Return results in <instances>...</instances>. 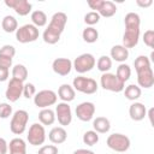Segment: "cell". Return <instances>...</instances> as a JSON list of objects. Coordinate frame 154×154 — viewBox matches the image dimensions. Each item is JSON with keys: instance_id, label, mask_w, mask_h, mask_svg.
<instances>
[{"instance_id": "cell-1", "label": "cell", "mask_w": 154, "mask_h": 154, "mask_svg": "<svg viewBox=\"0 0 154 154\" xmlns=\"http://www.w3.org/2000/svg\"><path fill=\"white\" fill-rule=\"evenodd\" d=\"M125 31L123 35V46L125 48H134L138 43L140 38V24L141 19L140 16L135 12H129L125 14L124 18Z\"/></svg>"}, {"instance_id": "cell-2", "label": "cell", "mask_w": 154, "mask_h": 154, "mask_svg": "<svg viewBox=\"0 0 154 154\" xmlns=\"http://www.w3.org/2000/svg\"><path fill=\"white\" fill-rule=\"evenodd\" d=\"M67 23V16L64 12H55L52 18L51 22L48 24V26L46 28V30L43 31V41L48 45H55L59 40L60 36L65 29V25Z\"/></svg>"}, {"instance_id": "cell-3", "label": "cell", "mask_w": 154, "mask_h": 154, "mask_svg": "<svg viewBox=\"0 0 154 154\" xmlns=\"http://www.w3.org/2000/svg\"><path fill=\"white\" fill-rule=\"evenodd\" d=\"M135 70L137 72V83L140 88L149 89L154 84V73L152 70L150 60L146 55H138L134 61Z\"/></svg>"}, {"instance_id": "cell-4", "label": "cell", "mask_w": 154, "mask_h": 154, "mask_svg": "<svg viewBox=\"0 0 154 154\" xmlns=\"http://www.w3.org/2000/svg\"><path fill=\"white\" fill-rule=\"evenodd\" d=\"M88 6L94 10V12H97L100 17L109 18L116 14L117 12V6L114 2L109 0H89Z\"/></svg>"}, {"instance_id": "cell-5", "label": "cell", "mask_w": 154, "mask_h": 154, "mask_svg": "<svg viewBox=\"0 0 154 154\" xmlns=\"http://www.w3.org/2000/svg\"><path fill=\"white\" fill-rule=\"evenodd\" d=\"M72 88L79 93L91 95L97 91V83L95 79L84 76H77L72 81Z\"/></svg>"}, {"instance_id": "cell-6", "label": "cell", "mask_w": 154, "mask_h": 154, "mask_svg": "<svg viewBox=\"0 0 154 154\" xmlns=\"http://www.w3.org/2000/svg\"><path fill=\"white\" fill-rule=\"evenodd\" d=\"M29 122V113L24 109H18L13 113L10 123V130L14 135H22L25 129L26 124Z\"/></svg>"}, {"instance_id": "cell-7", "label": "cell", "mask_w": 154, "mask_h": 154, "mask_svg": "<svg viewBox=\"0 0 154 154\" xmlns=\"http://www.w3.org/2000/svg\"><path fill=\"white\" fill-rule=\"evenodd\" d=\"M106 144H107V147L109 149H112L114 152L124 153L130 148L131 143H130V138L126 135L114 132V134H112V135H109L107 137Z\"/></svg>"}, {"instance_id": "cell-8", "label": "cell", "mask_w": 154, "mask_h": 154, "mask_svg": "<svg viewBox=\"0 0 154 154\" xmlns=\"http://www.w3.org/2000/svg\"><path fill=\"white\" fill-rule=\"evenodd\" d=\"M38 28L32 24H24L16 31V40L19 43H30L38 38Z\"/></svg>"}, {"instance_id": "cell-9", "label": "cell", "mask_w": 154, "mask_h": 154, "mask_svg": "<svg viewBox=\"0 0 154 154\" xmlns=\"http://www.w3.org/2000/svg\"><path fill=\"white\" fill-rule=\"evenodd\" d=\"M95 65H96V60L94 55L90 53H83L78 55L72 63V67L76 70V72L81 75L91 71L95 67Z\"/></svg>"}, {"instance_id": "cell-10", "label": "cell", "mask_w": 154, "mask_h": 154, "mask_svg": "<svg viewBox=\"0 0 154 154\" xmlns=\"http://www.w3.org/2000/svg\"><path fill=\"white\" fill-rule=\"evenodd\" d=\"M100 84L105 90L113 91V93H120L125 88V83L120 82L116 76V73H111V72H106L101 75Z\"/></svg>"}, {"instance_id": "cell-11", "label": "cell", "mask_w": 154, "mask_h": 154, "mask_svg": "<svg viewBox=\"0 0 154 154\" xmlns=\"http://www.w3.org/2000/svg\"><path fill=\"white\" fill-rule=\"evenodd\" d=\"M57 93H54L51 89H45L35 94L34 103L38 108H49V106H53L57 102Z\"/></svg>"}, {"instance_id": "cell-12", "label": "cell", "mask_w": 154, "mask_h": 154, "mask_svg": "<svg viewBox=\"0 0 154 154\" xmlns=\"http://www.w3.org/2000/svg\"><path fill=\"white\" fill-rule=\"evenodd\" d=\"M26 140H28L29 144H31V146H41V144H43L45 141H46L45 126L42 124H38V123H34L32 125H30Z\"/></svg>"}, {"instance_id": "cell-13", "label": "cell", "mask_w": 154, "mask_h": 154, "mask_svg": "<svg viewBox=\"0 0 154 154\" xmlns=\"http://www.w3.org/2000/svg\"><path fill=\"white\" fill-rule=\"evenodd\" d=\"M23 87H24V83L22 81H18L16 78H11L10 82H8V84H7L6 91H5L6 99L10 102L18 101L19 97L23 95Z\"/></svg>"}, {"instance_id": "cell-14", "label": "cell", "mask_w": 154, "mask_h": 154, "mask_svg": "<svg viewBox=\"0 0 154 154\" xmlns=\"http://www.w3.org/2000/svg\"><path fill=\"white\" fill-rule=\"evenodd\" d=\"M55 119H58L59 124L64 128L70 125V123L72 122V112H71V107L67 102H60L55 106Z\"/></svg>"}, {"instance_id": "cell-15", "label": "cell", "mask_w": 154, "mask_h": 154, "mask_svg": "<svg viewBox=\"0 0 154 154\" xmlns=\"http://www.w3.org/2000/svg\"><path fill=\"white\" fill-rule=\"evenodd\" d=\"M76 116L82 122H89L93 119L95 114V105L90 101H84L77 105L76 107Z\"/></svg>"}, {"instance_id": "cell-16", "label": "cell", "mask_w": 154, "mask_h": 154, "mask_svg": "<svg viewBox=\"0 0 154 154\" xmlns=\"http://www.w3.org/2000/svg\"><path fill=\"white\" fill-rule=\"evenodd\" d=\"M5 5L12 10L19 16H26L31 12L32 5L28 0H5Z\"/></svg>"}, {"instance_id": "cell-17", "label": "cell", "mask_w": 154, "mask_h": 154, "mask_svg": "<svg viewBox=\"0 0 154 154\" xmlns=\"http://www.w3.org/2000/svg\"><path fill=\"white\" fill-rule=\"evenodd\" d=\"M52 69L59 76H67L72 70V61L69 58H57L52 63Z\"/></svg>"}, {"instance_id": "cell-18", "label": "cell", "mask_w": 154, "mask_h": 154, "mask_svg": "<svg viewBox=\"0 0 154 154\" xmlns=\"http://www.w3.org/2000/svg\"><path fill=\"white\" fill-rule=\"evenodd\" d=\"M129 116L135 122H141L147 116V108L141 102H134L129 107Z\"/></svg>"}, {"instance_id": "cell-19", "label": "cell", "mask_w": 154, "mask_h": 154, "mask_svg": "<svg viewBox=\"0 0 154 154\" xmlns=\"http://www.w3.org/2000/svg\"><path fill=\"white\" fill-rule=\"evenodd\" d=\"M48 138L52 143L54 144H61L66 141L67 138V132L63 126H54L49 134H48Z\"/></svg>"}, {"instance_id": "cell-20", "label": "cell", "mask_w": 154, "mask_h": 154, "mask_svg": "<svg viewBox=\"0 0 154 154\" xmlns=\"http://www.w3.org/2000/svg\"><path fill=\"white\" fill-rule=\"evenodd\" d=\"M109 54H111V57H109L111 59H113V60H116V61L122 64L129 58V49L125 48L123 45H116V46H113L111 48Z\"/></svg>"}, {"instance_id": "cell-21", "label": "cell", "mask_w": 154, "mask_h": 154, "mask_svg": "<svg viewBox=\"0 0 154 154\" xmlns=\"http://www.w3.org/2000/svg\"><path fill=\"white\" fill-rule=\"evenodd\" d=\"M58 96L59 99L63 101V102H70V101H73L75 100V96H76V90L67 83H64L59 87L58 89Z\"/></svg>"}, {"instance_id": "cell-22", "label": "cell", "mask_w": 154, "mask_h": 154, "mask_svg": "<svg viewBox=\"0 0 154 154\" xmlns=\"http://www.w3.org/2000/svg\"><path fill=\"white\" fill-rule=\"evenodd\" d=\"M8 153L10 154H26V144L25 141L20 137H16L8 143Z\"/></svg>"}, {"instance_id": "cell-23", "label": "cell", "mask_w": 154, "mask_h": 154, "mask_svg": "<svg viewBox=\"0 0 154 154\" xmlns=\"http://www.w3.org/2000/svg\"><path fill=\"white\" fill-rule=\"evenodd\" d=\"M93 128L97 134H106L111 129V123L106 117H96L93 120Z\"/></svg>"}, {"instance_id": "cell-24", "label": "cell", "mask_w": 154, "mask_h": 154, "mask_svg": "<svg viewBox=\"0 0 154 154\" xmlns=\"http://www.w3.org/2000/svg\"><path fill=\"white\" fill-rule=\"evenodd\" d=\"M38 120L42 125H52L55 122V113L51 108H42L38 112Z\"/></svg>"}, {"instance_id": "cell-25", "label": "cell", "mask_w": 154, "mask_h": 154, "mask_svg": "<svg viewBox=\"0 0 154 154\" xmlns=\"http://www.w3.org/2000/svg\"><path fill=\"white\" fill-rule=\"evenodd\" d=\"M31 22H32V25H35L36 28H41V26H45L48 22V18H47V14L41 11V10H35L31 12Z\"/></svg>"}, {"instance_id": "cell-26", "label": "cell", "mask_w": 154, "mask_h": 154, "mask_svg": "<svg viewBox=\"0 0 154 154\" xmlns=\"http://www.w3.org/2000/svg\"><path fill=\"white\" fill-rule=\"evenodd\" d=\"M1 28L5 32H14L18 29V22L13 16H5L1 22Z\"/></svg>"}, {"instance_id": "cell-27", "label": "cell", "mask_w": 154, "mask_h": 154, "mask_svg": "<svg viewBox=\"0 0 154 154\" xmlns=\"http://www.w3.org/2000/svg\"><path fill=\"white\" fill-rule=\"evenodd\" d=\"M123 91H124L125 97L128 100H130V101H136L137 99H140V96L142 94L141 88L138 85H136V84H129L128 87L124 88Z\"/></svg>"}, {"instance_id": "cell-28", "label": "cell", "mask_w": 154, "mask_h": 154, "mask_svg": "<svg viewBox=\"0 0 154 154\" xmlns=\"http://www.w3.org/2000/svg\"><path fill=\"white\" fill-rule=\"evenodd\" d=\"M116 76L118 77V79L123 83H125L130 76H131V67L128 65V64H124L122 63L118 67H117V72H116Z\"/></svg>"}, {"instance_id": "cell-29", "label": "cell", "mask_w": 154, "mask_h": 154, "mask_svg": "<svg viewBox=\"0 0 154 154\" xmlns=\"http://www.w3.org/2000/svg\"><path fill=\"white\" fill-rule=\"evenodd\" d=\"M82 37L87 43H94L99 38V31L94 26H87L82 32Z\"/></svg>"}, {"instance_id": "cell-30", "label": "cell", "mask_w": 154, "mask_h": 154, "mask_svg": "<svg viewBox=\"0 0 154 154\" xmlns=\"http://www.w3.org/2000/svg\"><path fill=\"white\" fill-rule=\"evenodd\" d=\"M28 77V69L23 64H17L12 69V78L24 82Z\"/></svg>"}, {"instance_id": "cell-31", "label": "cell", "mask_w": 154, "mask_h": 154, "mask_svg": "<svg viewBox=\"0 0 154 154\" xmlns=\"http://www.w3.org/2000/svg\"><path fill=\"white\" fill-rule=\"evenodd\" d=\"M96 67L102 73H106L112 67V59L108 55H101L96 61Z\"/></svg>"}, {"instance_id": "cell-32", "label": "cell", "mask_w": 154, "mask_h": 154, "mask_svg": "<svg viewBox=\"0 0 154 154\" xmlns=\"http://www.w3.org/2000/svg\"><path fill=\"white\" fill-rule=\"evenodd\" d=\"M83 143L87 144V146H95L97 142H99V134L94 130H89V131H85L84 135H83Z\"/></svg>"}, {"instance_id": "cell-33", "label": "cell", "mask_w": 154, "mask_h": 154, "mask_svg": "<svg viewBox=\"0 0 154 154\" xmlns=\"http://www.w3.org/2000/svg\"><path fill=\"white\" fill-rule=\"evenodd\" d=\"M100 22V16L97 12H94V11H90L88 13H85L84 16V23L88 24L89 26H93L95 24H97Z\"/></svg>"}, {"instance_id": "cell-34", "label": "cell", "mask_w": 154, "mask_h": 154, "mask_svg": "<svg viewBox=\"0 0 154 154\" xmlns=\"http://www.w3.org/2000/svg\"><path fill=\"white\" fill-rule=\"evenodd\" d=\"M12 114V106L7 102H1L0 103V118L6 119Z\"/></svg>"}, {"instance_id": "cell-35", "label": "cell", "mask_w": 154, "mask_h": 154, "mask_svg": "<svg viewBox=\"0 0 154 154\" xmlns=\"http://www.w3.org/2000/svg\"><path fill=\"white\" fill-rule=\"evenodd\" d=\"M36 94V88L32 83H25L24 87H23V95L24 97L26 99H30V97H34Z\"/></svg>"}, {"instance_id": "cell-36", "label": "cell", "mask_w": 154, "mask_h": 154, "mask_svg": "<svg viewBox=\"0 0 154 154\" xmlns=\"http://www.w3.org/2000/svg\"><path fill=\"white\" fill-rule=\"evenodd\" d=\"M143 42L149 48H153L154 47V31L152 29L144 31V34H143Z\"/></svg>"}, {"instance_id": "cell-37", "label": "cell", "mask_w": 154, "mask_h": 154, "mask_svg": "<svg viewBox=\"0 0 154 154\" xmlns=\"http://www.w3.org/2000/svg\"><path fill=\"white\" fill-rule=\"evenodd\" d=\"M59 150H58V147L54 146V144H46V146H42L37 154H58Z\"/></svg>"}, {"instance_id": "cell-38", "label": "cell", "mask_w": 154, "mask_h": 154, "mask_svg": "<svg viewBox=\"0 0 154 154\" xmlns=\"http://www.w3.org/2000/svg\"><path fill=\"white\" fill-rule=\"evenodd\" d=\"M0 54H4V55H7V57L13 58L14 54H16V48L13 46H11V45H4L0 48Z\"/></svg>"}, {"instance_id": "cell-39", "label": "cell", "mask_w": 154, "mask_h": 154, "mask_svg": "<svg viewBox=\"0 0 154 154\" xmlns=\"http://www.w3.org/2000/svg\"><path fill=\"white\" fill-rule=\"evenodd\" d=\"M12 59L11 57L0 54V67L1 69H10L12 66Z\"/></svg>"}, {"instance_id": "cell-40", "label": "cell", "mask_w": 154, "mask_h": 154, "mask_svg": "<svg viewBox=\"0 0 154 154\" xmlns=\"http://www.w3.org/2000/svg\"><path fill=\"white\" fill-rule=\"evenodd\" d=\"M8 153V143L5 138L0 137V154H7Z\"/></svg>"}, {"instance_id": "cell-41", "label": "cell", "mask_w": 154, "mask_h": 154, "mask_svg": "<svg viewBox=\"0 0 154 154\" xmlns=\"http://www.w3.org/2000/svg\"><path fill=\"white\" fill-rule=\"evenodd\" d=\"M8 78V69H1L0 67V82H5Z\"/></svg>"}, {"instance_id": "cell-42", "label": "cell", "mask_w": 154, "mask_h": 154, "mask_svg": "<svg viewBox=\"0 0 154 154\" xmlns=\"http://www.w3.org/2000/svg\"><path fill=\"white\" fill-rule=\"evenodd\" d=\"M136 4L140 6V7H149L152 4H153V1L152 0H147V1H142V0H137L136 1Z\"/></svg>"}, {"instance_id": "cell-43", "label": "cell", "mask_w": 154, "mask_h": 154, "mask_svg": "<svg viewBox=\"0 0 154 154\" xmlns=\"http://www.w3.org/2000/svg\"><path fill=\"white\" fill-rule=\"evenodd\" d=\"M72 154H95L93 150H89V149H83V148H81V149H77V150H75Z\"/></svg>"}, {"instance_id": "cell-44", "label": "cell", "mask_w": 154, "mask_h": 154, "mask_svg": "<svg viewBox=\"0 0 154 154\" xmlns=\"http://www.w3.org/2000/svg\"><path fill=\"white\" fill-rule=\"evenodd\" d=\"M153 108H150L149 111H148V117H149V120H150V123L153 124Z\"/></svg>"}]
</instances>
